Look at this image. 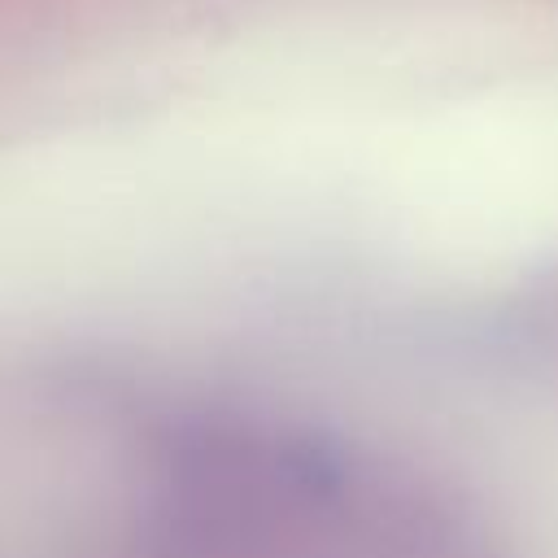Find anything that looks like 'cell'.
<instances>
[{
	"mask_svg": "<svg viewBox=\"0 0 558 558\" xmlns=\"http://www.w3.org/2000/svg\"><path fill=\"white\" fill-rule=\"evenodd\" d=\"M140 558H462L449 519L353 449L262 418H187L153 449Z\"/></svg>",
	"mask_w": 558,
	"mask_h": 558,
	"instance_id": "6da1fadb",
	"label": "cell"
}]
</instances>
